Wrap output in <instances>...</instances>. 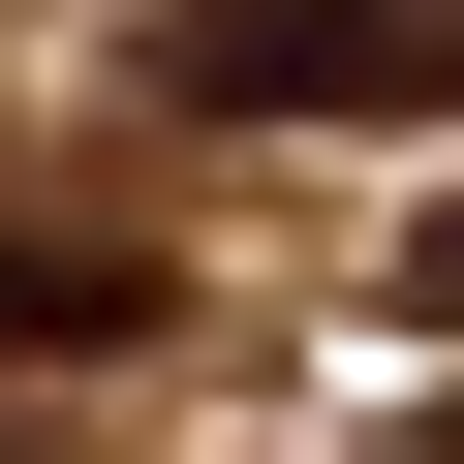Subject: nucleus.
Listing matches in <instances>:
<instances>
[{
	"instance_id": "1",
	"label": "nucleus",
	"mask_w": 464,
	"mask_h": 464,
	"mask_svg": "<svg viewBox=\"0 0 464 464\" xmlns=\"http://www.w3.org/2000/svg\"><path fill=\"white\" fill-rule=\"evenodd\" d=\"M155 93H217V124H372V93H464V0H155Z\"/></svg>"
},
{
	"instance_id": "2",
	"label": "nucleus",
	"mask_w": 464,
	"mask_h": 464,
	"mask_svg": "<svg viewBox=\"0 0 464 464\" xmlns=\"http://www.w3.org/2000/svg\"><path fill=\"white\" fill-rule=\"evenodd\" d=\"M155 310H186L155 248H93V217H0V372H124Z\"/></svg>"
},
{
	"instance_id": "3",
	"label": "nucleus",
	"mask_w": 464,
	"mask_h": 464,
	"mask_svg": "<svg viewBox=\"0 0 464 464\" xmlns=\"http://www.w3.org/2000/svg\"><path fill=\"white\" fill-rule=\"evenodd\" d=\"M402 310H433V341H464V217H433V279H402Z\"/></svg>"
}]
</instances>
